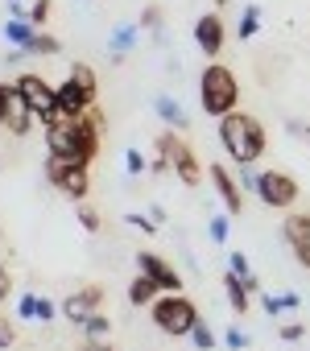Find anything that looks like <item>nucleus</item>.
<instances>
[{"mask_svg":"<svg viewBox=\"0 0 310 351\" xmlns=\"http://www.w3.org/2000/svg\"><path fill=\"white\" fill-rule=\"evenodd\" d=\"M99 132H104V116H95V108L83 116H54L46 120V149L50 157L91 165V157L99 153Z\"/></svg>","mask_w":310,"mask_h":351,"instance_id":"nucleus-1","label":"nucleus"},{"mask_svg":"<svg viewBox=\"0 0 310 351\" xmlns=\"http://www.w3.org/2000/svg\"><path fill=\"white\" fill-rule=\"evenodd\" d=\"M219 145L232 153V161L236 165H252L261 153H265V128H261V120L257 116H248V112H228V116H219Z\"/></svg>","mask_w":310,"mask_h":351,"instance_id":"nucleus-2","label":"nucleus"},{"mask_svg":"<svg viewBox=\"0 0 310 351\" xmlns=\"http://www.w3.org/2000/svg\"><path fill=\"white\" fill-rule=\"evenodd\" d=\"M99 99V79H95V66L87 62H75V71L54 87V116H83L91 112Z\"/></svg>","mask_w":310,"mask_h":351,"instance_id":"nucleus-3","label":"nucleus"},{"mask_svg":"<svg viewBox=\"0 0 310 351\" xmlns=\"http://www.w3.org/2000/svg\"><path fill=\"white\" fill-rule=\"evenodd\" d=\"M236 104H240V83H236L232 66H224V62L203 66V75H199V108L219 120V116L236 112Z\"/></svg>","mask_w":310,"mask_h":351,"instance_id":"nucleus-4","label":"nucleus"},{"mask_svg":"<svg viewBox=\"0 0 310 351\" xmlns=\"http://www.w3.org/2000/svg\"><path fill=\"white\" fill-rule=\"evenodd\" d=\"M149 314H153V326L158 330H166V335H191V326H195V318H199V306L191 302V298H182V293H158L149 302Z\"/></svg>","mask_w":310,"mask_h":351,"instance_id":"nucleus-5","label":"nucleus"},{"mask_svg":"<svg viewBox=\"0 0 310 351\" xmlns=\"http://www.w3.org/2000/svg\"><path fill=\"white\" fill-rule=\"evenodd\" d=\"M46 182L54 191H62L71 203H83L91 191V169L79 161H62V157H46Z\"/></svg>","mask_w":310,"mask_h":351,"instance_id":"nucleus-6","label":"nucleus"},{"mask_svg":"<svg viewBox=\"0 0 310 351\" xmlns=\"http://www.w3.org/2000/svg\"><path fill=\"white\" fill-rule=\"evenodd\" d=\"M158 153L170 161V169L182 178V186H199V178H203V165H199V157H195V149L178 136V132H162L158 136Z\"/></svg>","mask_w":310,"mask_h":351,"instance_id":"nucleus-7","label":"nucleus"},{"mask_svg":"<svg viewBox=\"0 0 310 351\" xmlns=\"http://www.w3.org/2000/svg\"><path fill=\"white\" fill-rule=\"evenodd\" d=\"M265 207H277V211H285V207H294L298 203V182L289 178V173H281V169H265V173H257V191H252Z\"/></svg>","mask_w":310,"mask_h":351,"instance_id":"nucleus-8","label":"nucleus"},{"mask_svg":"<svg viewBox=\"0 0 310 351\" xmlns=\"http://www.w3.org/2000/svg\"><path fill=\"white\" fill-rule=\"evenodd\" d=\"M0 124H5L13 136H25L34 124V112L25 104V95L17 91V83H0Z\"/></svg>","mask_w":310,"mask_h":351,"instance_id":"nucleus-9","label":"nucleus"},{"mask_svg":"<svg viewBox=\"0 0 310 351\" xmlns=\"http://www.w3.org/2000/svg\"><path fill=\"white\" fill-rule=\"evenodd\" d=\"M17 91L25 95V104H29V112H34L38 120H54V87H50L42 75L25 71V75L17 79Z\"/></svg>","mask_w":310,"mask_h":351,"instance_id":"nucleus-10","label":"nucleus"},{"mask_svg":"<svg viewBox=\"0 0 310 351\" xmlns=\"http://www.w3.org/2000/svg\"><path fill=\"white\" fill-rule=\"evenodd\" d=\"M136 269L149 281H158L162 293H182V277H178V269H170L166 256H158V252H136Z\"/></svg>","mask_w":310,"mask_h":351,"instance_id":"nucleus-11","label":"nucleus"},{"mask_svg":"<svg viewBox=\"0 0 310 351\" xmlns=\"http://www.w3.org/2000/svg\"><path fill=\"white\" fill-rule=\"evenodd\" d=\"M99 310H104V289H99V285H83V289H75V293L62 302L58 314H62L67 322H79V326H83V322H87L91 314H99Z\"/></svg>","mask_w":310,"mask_h":351,"instance_id":"nucleus-12","label":"nucleus"},{"mask_svg":"<svg viewBox=\"0 0 310 351\" xmlns=\"http://www.w3.org/2000/svg\"><path fill=\"white\" fill-rule=\"evenodd\" d=\"M224 34H228V29H224V17H219V13H207V17L195 21V46H199L211 62H215L219 50H224Z\"/></svg>","mask_w":310,"mask_h":351,"instance_id":"nucleus-13","label":"nucleus"},{"mask_svg":"<svg viewBox=\"0 0 310 351\" xmlns=\"http://www.w3.org/2000/svg\"><path fill=\"white\" fill-rule=\"evenodd\" d=\"M281 236H285V244L294 248V256L310 269V215H289V219L281 223Z\"/></svg>","mask_w":310,"mask_h":351,"instance_id":"nucleus-14","label":"nucleus"},{"mask_svg":"<svg viewBox=\"0 0 310 351\" xmlns=\"http://www.w3.org/2000/svg\"><path fill=\"white\" fill-rule=\"evenodd\" d=\"M211 182H215V191H219V199H224L228 215H240V211H244V195H240V186L232 182L228 165H215V161H211Z\"/></svg>","mask_w":310,"mask_h":351,"instance_id":"nucleus-15","label":"nucleus"},{"mask_svg":"<svg viewBox=\"0 0 310 351\" xmlns=\"http://www.w3.org/2000/svg\"><path fill=\"white\" fill-rule=\"evenodd\" d=\"M17 314L29 322V318H38V322H54L58 318V310H54V302L50 298H38V293H25L21 302H17Z\"/></svg>","mask_w":310,"mask_h":351,"instance_id":"nucleus-16","label":"nucleus"},{"mask_svg":"<svg viewBox=\"0 0 310 351\" xmlns=\"http://www.w3.org/2000/svg\"><path fill=\"white\" fill-rule=\"evenodd\" d=\"M153 112H158L174 132H187V128H191V120H187V112L178 108V99H174V95H158V99H153Z\"/></svg>","mask_w":310,"mask_h":351,"instance_id":"nucleus-17","label":"nucleus"},{"mask_svg":"<svg viewBox=\"0 0 310 351\" xmlns=\"http://www.w3.org/2000/svg\"><path fill=\"white\" fill-rule=\"evenodd\" d=\"M136 38H141V25H116L112 29V38H108V50H112V58H124L132 46H136Z\"/></svg>","mask_w":310,"mask_h":351,"instance_id":"nucleus-18","label":"nucleus"},{"mask_svg":"<svg viewBox=\"0 0 310 351\" xmlns=\"http://www.w3.org/2000/svg\"><path fill=\"white\" fill-rule=\"evenodd\" d=\"M158 293H162V289H158V281H149L145 273H136V277H132V285H128V306H149Z\"/></svg>","mask_w":310,"mask_h":351,"instance_id":"nucleus-19","label":"nucleus"},{"mask_svg":"<svg viewBox=\"0 0 310 351\" xmlns=\"http://www.w3.org/2000/svg\"><path fill=\"white\" fill-rule=\"evenodd\" d=\"M228 273H232L248 293H257V289H261V285H257V277H252V269H248V256H244V252H236V248H232V256H228Z\"/></svg>","mask_w":310,"mask_h":351,"instance_id":"nucleus-20","label":"nucleus"},{"mask_svg":"<svg viewBox=\"0 0 310 351\" xmlns=\"http://www.w3.org/2000/svg\"><path fill=\"white\" fill-rule=\"evenodd\" d=\"M17 50H25L29 58H34V54L50 58V54H58L62 46H58V38H50V34H38V29H34V34H29V42H25V46H17Z\"/></svg>","mask_w":310,"mask_h":351,"instance_id":"nucleus-21","label":"nucleus"},{"mask_svg":"<svg viewBox=\"0 0 310 351\" xmlns=\"http://www.w3.org/2000/svg\"><path fill=\"white\" fill-rule=\"evenodd\" d=\"M0 34H5V42H9V46H25V42H29V34H34V25H29V21H17V17H9Z\"/></svg>","mask_w":310,"mask_h":351,"instance_id":"nucleus-22","label":"nucleus"},{"mask_svg":"<svg viewBox=\"0 0 310 351\" xmlns=\"http://www.w3.org/2000/svg\"><path fill=\"white\" fill-rule=\"evenodd\" d=\"M224 289H228V302H232V310H236V314H244V310H248V298H252V293H248V289H244V285H240V281H236L232 273L224 277Z\"/></svg>","mask_w":310,"mask_h":351,"instance_id":"nucleus-23","label":"nucleus"},{"mask_svg":"<svg viewBox=\"0 0 310 351\" xmlns=\"http://www.w3.org/2000/svg\"><path fill=\"white\" fill-rule=\"evenodd\" d=\"M261 302H265V314H273V318H277V314H285V310H298V302H302V298H298L294 289H285V293H277V298H261Z\"/></svg>","mask_w":310,"mask_h":351,"instance_id":"nucleus-24","label":"nucleus"},{"mask_svg":"<svg viewBox=\"0 0 310 351\" xmlns=\"http://www.w3.org/2000/svg\"><path fill=\"white\" fill-rule=\"evenodd\" d=\"M108 330H112V322H108V314L99 310V314H91L87 322H83V335H87V343H99V339H108Z\"/></svg>","mask_w":310,"mask_h":351,"instance_id":"nucleus-25","label":"nucleus"},{"mask_svg":"<svg viewBox=\"0 0 310 351\" xmlns=\"http://www.w3.org/2000/svg\"><path fill=\"white\" fill-rule=\"evenodd\" d=\"M191 343H195V347H199V351H211V347H215V343H219V339H215V335H211V326H207V322H203V318H195V326H191Z\"/></svg>","mask_w":310,"mask_h":351,"instance_id":"nucleus-26","label":"nucleus"},{"mask_svg":"<svg viewBox=\"0 0 310 351\" xmlns=\"http://www.w3.org/2000/svg\"><path fill=\"white\" fill-rule=\"evenodd\" d=\"M257 29H261V9H257V5H248V9H244V17H240V34H236V38H244V42H248V38H257Z\"/></svg>","mask_w":310,"mask_h":351,"instance_id":"nucleus-27","label":"nucleus"},{"mask_svg":"<svg viewBox=\"0 0 310 351\" xmlns=\"http://www.w3.org/2000/svg\"><path fill=\"white\" fill-rule=\"evenodd\" d=\"M141 25H145L149 34H162V9H158V5H149V9L141 13Z\"/></svg>","mask_w":310,"mask_h":351,"instance_id":"nucleus-28","label":"nucleus"},{"mask_svg":"<svg viewBox=\"0 0 310 351\" xmlns=\"http://www.w3.org/2000/svg\"><path fill=\"white\" fill-rule=\"evenodd\" d=\"M277 335H281V343H302L306 339V326L302 322H285V326H277Z\"/></svg>","mask_w":310,"mask_h":351,"instance_id":"nucleus-29","label":"nucleus"},{"mask_svg":"<svg viewBox=\"0 0 310 351\" xmlns=\"http://www.w3.org/2000/svg\"><path fill=\"white\" fill-rule=\"evenodd\" d=\"M224 347H228V351H244V347H248V335H244L240 326H232V330H224Z\"/></svg>","mask_w":310,"mask_h":351,"instance_id":"nucleus-30","label":"nucleus"},{"mask_svg":"<svg viewBox=\"0 0 310 351\" xmlns=\"http://www.w3.org/2000/svg\"><path fill=\"white\" fill-rule=\"evenodd\" d=\"M13 343H17V326H13L5 314H0V351H9Z\"/></svg>","mask_w":310,"mask_h":351,"instance_id":"nucleus-31","label":"nucleus"},{"mask_svg":"<svg viewBox=\"0 0 310 351\" xmlns=\"http://www.w3.org/2000/svg\"><path fill=\"white\" fill-rule=\"evenodd\" d=\"M128 228H136L141 236H158V223H153L149 215H128Z\"/></svg>","mask_w":310,"mask_h":351,"instance_id":"nucleus-32","label":"nucleus"},{"mask_svg":"<svg viewBox=\"0 0 310 351\" xmlns=\"http://www.w3.org/2000/svg\"><path fill=\"white\" fill-rule=\"evenodd\" d=\"M50 21V0H38V5L29 9V25L38 29V25H46Z\"/></svg>","mask_w":310,"mask_h":351,"instance_id":"nucleus-33","label":"nucleus"},{"mask_svg":"<svg viewBox=\"0 0 310 351\" xmlns=\"http://www.w3.org/2000/svg\"><path fill=\"white\" fill-rule=\"evenodd\" d=\"M124 169L132 173V178H136V173H145V157H141L136 149H128V153H124Z\"/></svg>","mask_w":310,"mask_h":351,"instance_id":"nucleus-34","label":"nucleus"},{"mask_svg":"<svg viewBox=\"0 0 310 351\" xmlns=\"http://www.w3.org/2000/svg\"><path fill=\"white\" fill-rule=\"evenodd\" d=\"M211 240L215 244H228V215H215L211 219Z\"/></svg>","mask_w":310,"mask_h":351,"instance_id":"nucleus-35","label":"nucleus"},{"mask_svg":"<svg viewBox=\"0 0 310 351\" xmlns=\"http://www.w3.org/2000/svg\"><path fill=\"white\" fill-rule=\"evenodd\" d=\"M13 298V277H9V269L5 265H0V306H5Z\"/></svg>","mask_w":310,"mask_h":351,"instance_id":"nucleus-36","label":"nucleus"},{"mask_svg":"<svg viewBox=\"0 0 310 351\" xmlns=\"http://www.w3.org/2000/svg\"><path fill=\"white\" fill-rule=\"evenodd\" d=\"M79 223H83L87 232H99V215H95L91 207H79Z\"/></svg>","mask_w":310,"mask_h":351,"instance_id":"nucleus-37","label":"nucleus"},{"mask_svg":"<svg viewBox=\"0 0 310 351\" xmlns=\"http://www.w3.org/2000/svg\"><path fill=\"white\" fill-rule=\"evenodd\" d=\"M145 169H149V173H153V178H162V173H166V169H170V161H166V157H162V153H158V157H153V161H145Z\"/></svg>","mask_w":310,"mask_h":351,"instance_id":"nucleus-38","label":"nucleus"},{"mask_svg":"<svg viewBox=\"0 0 310 351\" xmlns=\"http://www.w3.org/2000/svg\"><path fill=\"white\" fill-rule=\"evenodd\" d=\"M240 186L244 191H257V169L252 165H240Z\"/></svg>","mask_w":310,"mask_h":351,"instance_id":"nucleus-39","label":"nucleus"},{"mask_svg":"<svg viewBox=\"0 0 310 351\" xmlns=\"http://www.w3.org/2000/svg\"><path fill=\"white\" fill-rule=\"evenodd\" d=\"M285 132H289V136H306V124H302V120H285Z\"/></svg>","mask_w":310,"mask_h":351,"instance_id":"nucleus-40","label":"nucleus"},{"mask_svg":"<svg viewBox=\"0 0 310 351\" xmlns=\"http://www.w3.org/2000/svg\"><path fill=\"white\" fill-rule=\"evenodd\" d=\"M79 351H116V347H112V343H108V339H99V343H83V347H79Z\"/></svg>","mask_w":310,"mask_h":351,"instance_id":"nucleus-41","label":"nucleus"},{"mask_svg":"<svg viewBox=\"0 0 310 351\" xmlns=\"http://www.w3.org/2000/svg\"><path fill=\"white\" fill-rule=\"evenodd\" d=\"M149 219H153V223H166V211H162L158 203H153V207H149Z\"/></svg>","mask_w":310,"mask_h":351,"instance_id":"nucleus-42","label":"nucleus"},{"mask_svg":"<svg viewBox=\"0 0 310 351\" xmlns=\"http://www.w3.org/2000/svg\"><path fill=\"white\" fill-rule=\"evenodd\" d=\"M306 141H310V128H306Z\"/></svg>","mask_w":310,"mask_h":351,"instance_id":"nucleus-43","label":"nucleus"}]
</instances>
